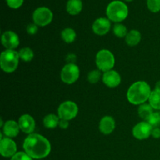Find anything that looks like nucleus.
<instances>
[{
  "label": "nucleus",
  "mask_w": 160,
  "mask_h": 160,
  "mask_svg": "<svg viewBox=\"0 0 160 160\" xmlns=\"http://www.w3.org/2000/svg\"><path fill=\"white\" fill-rule=\"evenodd\" d=\"M33 21L37 26L45 27L51 23L53 19V13L51 9L45 6L38 7L34 11L32 15Z\"/></svg>",
  "instance_id": "nucleus-8"
},
{
  "label": "nucleus",
  "mask_w": 160,
  "mask_h": 160,
  "mask_svg": "<svg viewBox=\"0 0 160 160\" xmlns=\"http://www.w3.org/2000/svg\"><path fill=\"white\" fill-rule=\"evenodd\" d=\"M155 89H157V90H160V81H158L156 84V88Z\"/></svg>",
  "instance_id": "nucleus-33"
},
{
  "label": "nucleus",
  "mask_w": 160,
  "mask_h": 160,
  "mask_svg": "<svg viewBox=\"0 0 160 160\" xmlns=\"http://www.w3.org/2000/svg\"><path fill=\"white\" fill-rule=\"evenodd\" d=\"M19 56H20V59L21 60H23V62H31V60L34 58V52L29 47H25V48H22L21 49H20V51L18 52Z\"/></svg>",
  "instance_id": "nucleus-23"
},
{
  "label": "nucleus",
  "mask_w": 160,
  "mask_h": 160,
  "mask_svg": "<svg viewBox=\"0 0 160 160\" xmlns=\"http://www.w3.org/2000/svg\"><path fill=\"white\" fill-rule=\"evenodd\" d=\"M152 128L147 121H142L133 128V136L138 140H145L151 136Z\"/></svg>",
  "instance_id": "nucleus-9"
},
{
  "label": "nucleus",
  "mask_w": 160,
  "mask_h": 160,
  "mask_svg": "<svg viewBox=\"0 0 160 160\" xmlns=\"http://www.w3.org/2000/svg\"><path fill=\"white\" fill-rule=\"evenodd\" d=\"M112 31H113V34H115L117 38H125L128 33L126 26L120 23H116L113 26Z\"/></svg>",
  "instance_id": "nucleus-24"
},
{
  "label": "nucleus",
  "mask_w": 160,
  "mask_h": 160,
  "mask_svg": "<svg viewBox=\"0 0 160 160\" xmlns=\"http://www.w3.org/2000/svg\"><path fill=\"white\" fill-rule=\"evenodd\" d=\"M80 77V69L73 62L66 64L61 70V81L67 84H72L76 82Z\"/></svg>",
  "instance_id": "nucleus-7"
},
{
  "label": "nucleus",
  "mask_w": 160,
  "mask_h": 160,
  "mask_svg": "<svg viewBox=\"0 0 160 160\" xmlns=\"http://www.w3.org/2000/svg\"><path fill=\"white\" fill-rule=\"evenodd\" d=\"M102 79L105 85L111 88L118 87L121 83V77H120V73L113 70L105 72L102 74Z\"/></svg>",
  "instance_id": "nucleus-14"
},
{
  "label": "nucleus",
  "mask_w": 160,
  "mask_h": 160,
  "mask_svg": "<svg viewBox=\"0 0 160 160\" xmlns=\"http://www.w3.org/2000/svg\"><path fill=\"white\" fill-rule=\"evenodd\" d=\"M147 6L152 12H159L160 0H147Z\"/></svg>",
  "instance_id": "nucleus-27"
},
{
  "label": "nucleus",
  "mask_w": 160,
  "mask_h": 160,
  "mask_svg": "<svg viewBox=\"0 0 160 160\" xmlns=\"http://www.w3.org/2000/svg\"><path fill=\"white\" fill-rule=\"evenodd\" d=\"M20 128L18 122H16L15 120H7L2 126L3 134L6 137L9 138H13L17 137L20 133Z\"/></svg>",
  "instance_id": "nucleus-16"
},
{
  "label": "nucleus",
  "mask_w": 160,
  "mask_h": 160,
  "mask_svg": "<svg viewBox=\"0 0 160 160\" xmlns=\"http://www.w3.org/2000/svg\"><path fill=\"white\" fill-rule=\"evenodd\" d=\"M59 127L62 129H67L69 127V121L66 120H59Z\"/></svg>",
  "instance_id": "nucleus-32"
},
{
  "label": "nucleus",
  "mask_w": 160,
  "mask_h": 160,
  "mask_svg": "<svg viewBox=\"0 0 160 160\" xmlns=\"http://www.w3.org/2000/svg\"><path fill=\"white\" fill-rule=\"evenodd\" d=\"M148 123L151 125L152 128H159L160 126V112L157 111V112H153L152 114L151 117L148 118L147 120Z\"/></svg>",
  "instance_id": "nucleus-26"
},
{
  "label": "nucleus",
  "mask_w": 160,
  "mask_h": 160,
  "mask_svg": "<svg viewBox=\"0 0 160 160\" xmlns=\"http://www.w3.org/2000/svg\"><path fill=\"white\" fill-rule=\"evenodd\" d=\"M128 7L123 2L115 0L109 3L106 8V16L110 21L121 23L128 16Z\"/></svg>",
  "instance_id": "nucleus-3"
},
{
  "label": "nucleus",
  "mask_w": 160,
  "mask_h": 160,
  "mask_svg": "<svg viewBox=\"0 0 160 160\" xmlns=\"http://www.w3.org/2000/svg\"><path fill=\"white\" fill-rule=\"evenodd\" d=\"M142 40V34L138 30H131L125 37V42L129 46H136Z\"/></svg>",
  "instance_id": "nucleus-18"
},
{
  "label": "nucleus",
  "mask_w": 160,
  "mask_h": 160,
  "mask_svg": "<svg viewBox=\"0 0 160 160\" xmlns=\"http://www.w3.org/2000/svg\"><path fill=\"white\" fill-rule=\"evenodd\" d=\"M23 148L32 159H41L47 157L51 152L52 146L49 141L39 134L32 133L24 139Z\"/></svg>",
  "instance_id": "nucleus-1"
},
{
  "label": "nucleus",
  "mask_w": 160,
  "mask_h": 160,
  "mask_svg": "<svg viewBox=\"0 0 160 160\" xmlns=\"http://www.w3.org/2000/svg\"><path fill=\"white\" fill-rule=\"evenodd\" d=\"M2 44L6 49L14 50L20 45L19 36L12 31H6L2 35Z\"/></svg>",
  "instance_id": "nucleus-11"
},
{
  "label": "nucleus",
  "mask_w": 160,
  "mask_h": 160,
  "mask_svg": "<svg viewBox=\"0 0 160 160\" xmlns=\"http://www.w3.org/2000/svg\"><path fill=\"white\" fill-rule=\"evenodd\" d=\"M10 160H32V158L28 156L25 152H19L16 153Z\"/></svg>",
  "instance_id": "nucleus-28"
},
{
  "label": "nucleus",
  "mask_w": 160,
  "mask_h": 160,
  "mask_svg": "<svg viewBox=\"0 0 160 160\" xmlns=\"http://www.w3.org/2000/svg\"><path fill=\"white\" fill-rule=\"evenodd\" d=\"M38 31V26L35 24L34 23H29L27 27V32L30 34V35H34Z\"/></svg>",
  "instance_id": "nucleus-30"
},
{
  "label": "nucleus",
  "mask_w": 160,
  "mask_h": 160,
  "mask_svg": "<svg viewBox=\"0 0 160 160\" xmlns=\"http://www.w3.org/2000/svg\"><path fill=\"white\" fill-rule=\"evenodd\" d=\"M19 60L20 56L18 52L15 50L6 49L0 56V67L6 73H12L18 67Z\"/></svg>",
  "instance_id": "nucleus-4"
},
{
  "label": "nucleus",
  "mask_w": 160,
  "mask_h": 160,
  "mask_svg": "<svg viewBox=\"0 0 160 160\" xmlns=\"http://www.w3.org/2000/svg\"><path fill=\"white\" fill-rule=\"evenodd\" d=\"M148 103L155 110H160V90L154 89L148 98Z\"/></svg>",
  "instance_id": "nucleus-21"
},
{
  "label": "nucleus",
  "mask_w": 160,
  "mask_h": 160,
  "mask_svg": "<svg viewBox=\"0 0 160 160\" xmlns=\"http://www.w3.org/2000/svg\"><path fill=\"white\" fill-rule=\"evenodd\" d=\"M153 108L150 106L149 103H143V104L140 105L138 109V113L139 117L144 120V121H147L148 120L152 114L154 112Z\"/></svg>",
  "instance_id": "nucleus-19"
},
{
  "label": "nucleus",
  "mask_w": 160,
  "mask_h": 160,
  "mask_svg": "<svg viewBox=\"0 0 160 160\" xmlns=\"http://www.w3.org/2000/svg\"><path fill=\"white\" fill-rule=\"evenodd\" d=\"M67 12L72 16L79 14L83 9V2L81 0H68L66 6Z\"/></svg>",
  "instance_id": "nucleus-17"
},
{
  "label": "nucleus",
  "mask_w": 160,
  "mask_h": 160,
  "mask_svg": "<svg viewBox=\"0 0 160 160\" xmlns=\"http://www.w3.org/2000/svg\"><path fill=\"white\" fill-rule=\"evenodd\" d=\"M78 111L79 109L77 103L73 101H65L59 106L57 115L60 120L70 121L78 116Z\"/></svg>",
  "instance_id": "nucleus-6"
},
{
  "label": "nucleus",
  "mask_w": 160,
  "mask_h": 160,
  "mask_svg": "<svg viewBox=\"0 0 160 160\" xmlns=\"http://www.w3.org/2000/svg\"><path fill=\"white\" fill-rule=\"evenodd\" d=\"M17 144L12 138H2L0 141V153L3 157L12 158L17 152Z\"/></svg>",
  "instance_id": "nucleus-10"
},
{
  "label": "nucleus",
  "mask_w": 160,
  "mask_h": 160,
  "mask_svg": "<svg viewBox=\"0 0 160 160\" xmlns=\"http://www.w3.org/2000/svg\"><path fill=\"white\" fill-rule=\"evenodd\" d=\"M116 128V122L113 117L110 116H105L101 119L98 128L102 134L108 135L113 132Z\"/></svg>",
  "instance_id": "nucleus-15"
},
{
  "label": "nucleus",
  "mask_w": 160,
  "mask_h": 160,
  "mask_svg": "<svg viewBox=\"0 0 160 160\" xmlns=\"http://www.w3.org/2000/svg\"><path fill=\"white\" fill-rule=\"evenodd\" d=\"M111 29V21L106 17L96 19L92 24V31L99 36L106 35Z\"/></svg>",
  "instance_id": "nucleus-12"
},
{
  "label": "nucleus",
  "mask_w": 160,
  "mask_h": 160,
  "mask_svg": "<svg viewBox=\"0 0 160 160\" xmlns=\"http://www.w3.org/2000/svg\"><path fill=\"white\" fill-rule=\"evenodd\" d=\"M101 71L99 70H93L88 74V81L91 84H96L101 78Z\"/></svg>",
  "instance_id": "nucleus-25"
},
{
  "label": "nucleus",
  "mask_w": 160,
  "mask_h": 160,
  "mask_svg": "<svg viewBox=\"0 0 160 160\" xmlns=\"http://www.w3.org/2000/svg\"><path fill=\"white\" fill-rule=\"evenodd\" d=\"M125 2H131V1H133V0H124Z\"/></svg>",
  "instance_id": "nucleus-34"
},
{
  "label": "nucleus",
  "mask_w": 160,
  "mask_h": 160,
  "mask_svg": "<svg viewBox=\"0 0 160 160\" xmlns=\"http://www.w3.org/2000/svg\"><path fill=\"white\" fill-rule=\"evenodd\" d=\"M6 4L11 9H18L23 5V0H6Z\"/></svg>",
  "instance_id": "nucleus-29"
},
{
  "label": "nucleus",
  "mask_w": 160,
  "mask_h": 160,
  "mask_svg": "<svg viewBox=\"0 0 160 160\" xmlns=\"http://www.w3.org/2000/svg\"><path fill=\"white\" fill-rule=\"evenodd\" d=\"M115 57L111 51L108 49H101L95 56V64L100 71L107 72L112 70L115 66Z\"/></svg>",
  "instance_id": "nucleus-5"
},
{
  "label": "nucleus",
  "mask_w": 160,
  "mask_h": 160,
  "mask_svg": "<svg viewBox=\"0 0 160 160\" xmlns=\"http://www.w3.org/2000/svg\"><path fill=\"white\" fill-rule=\"evenodd\" d=\"M151 93L149 84L146 81H138L130 86L127 92V98L131 104L140 106L148 101Z\"/></svg>",
  "instance_id": "nucleus-2"
},
{
  "label": "nucleus",
  "mask_w": 160,
  "mask_h": 160,
  "mask_svg": "<svg viewBox=\"0 0 160 160\" xmlns=\"http://www.w3.org/2000/svg\"><path fill=\"white\" fill-rule=\"evenodd\" d=\"M20 131L28 134H31L35 129V120L29 114H23L20 116L18 120Z\"/></svg>",
  "instance_id": "nucleus-13"
},
{
  "label": "nucleus",
  "mask_w": 160,
  "mask_h": 160,
  "mask_svg": "<svg viewBox=\"0 0 160 160\" xmlns=\"http://www.w3.org/2000/svg\"><path fill=\"white\" fill-rule=\"evenodd\" d=\"M151 136H152L154 138H160V128H153L152 131Z\"/></svg>",
  "instance_id": "nucleus-31"
},
{
  "label": "nucleus",
  "mask_w": 160,
  "mask_h": 160,
  "mask_svg": "<svg viewBox=\"0 0 160 160\" xmlns=\"http://www.w3.org/2000/svg\"><path fill=\"white\" fill-rule=\"evenodd\" d=\"M59 117L56 114L50 113L45 116L43 119V125L48 129H54L56 127L59 126Z\"/></svg>",
  "instance_id": "nucleus-20"
},
{
  "label": "nucleus",
  "mask_w": 160,
  "mask_h": 160,
  "mask_svg": "<svg viewBox=\"0 0 160 160\" xmlns=\"http://www.w3.org/2000/svg\"><path fill=\"white\" fill-rule=\"evenodd\" d=\"M77 38V34L73 28H67L61 32V38L67 44L73 43Z\"/></svg>",
  "instance_id": "nucleus-22"
}]
</instances>
